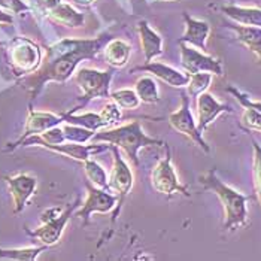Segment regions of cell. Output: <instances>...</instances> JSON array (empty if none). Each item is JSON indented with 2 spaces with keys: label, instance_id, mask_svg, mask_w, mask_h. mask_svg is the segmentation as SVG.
Segmentation results:
<instances>
[{
  "label": "cell",
  "instance_id": "obj_17",
  "mask_svg": "<svg viewBox=\"0 0 261 261\" xmlns=\"http://www.w3.org/2000/svg\"><path fill=\"white\" fill-rule=\"evenodd\" d=\"M184 21H185V30L179 42L188 43L201 51H206V43L211 35V25L206 21L190 17L187 12L184 14Z\"/></svg>",
  "mask_w": 261,
  "mask_h": 261
},
{
  "label": "cell",
  "instance_id": "obj_12",
  "mask_svg": "<svg viewBox=\"0 0 261 261\" xmlns=\"http://www.w3.org/2000/svg\"><path fill=\"white\" fill-rule=\"evenodd\" d=\"M3 179L8 184L9 193L14 200V214L20 215L25 209L29 200L33 197L38 188V179L29 173H17L11 176H5Z\"/></svg>",
  "mask_w": 261,
  "mask_h": 261
},
{
  "label": "cell",
  "instance_id": "obj_1",
  "mask_svg": "<svg viewBox=\"0 0 261 261\" xmlns=\"http://www.w3.org/2000/svg\"><path fill=\"white\" fill-rule=\"evenodd\" d=\"M108 40V35H101L94 39L64 38L49 45L46 57L35 75L22 81L30 93V99H36L48 82L66 84L76 72L81 61L93 60L103 53Z\"/></svg>",
  "mask_w": 261,
  "mask_h": 261
},
{
  "label": "cell",
  "instance_id": "obj_35",
  "mask_svg": "<svg viewBox=\"0 0 261 261\" xmlns=\"http://www.w3.org/2000/svg\"><path fill=\"white\" fill-rule=\"evenodd\" d=\"M12 22H14V17L0 8V25H9Z\"/></svg>",
  "mask_w": 261,
  "mask_h": 261
},
{
  "label": "cell",
  "instance_id": "obj_19",
  "mask_svg": "<svg viewBox=\"0 0 261 261\" xmlns=\"http://www.w3.org/2000/svg\"><path fill=\"white\" fill-rule=\"evenodd\" d=\"M132 56V45L124 39L108 40L103 48V57L112 67H125Z\"/></svg>",
  "mask_w": 261,
  "mask_h": 261
},
{
  "label": "cell",
  "instance_id": "obj_11",
  "mask_svg": "<svg viewBox=\"0 0 261 261\" xmlns=\"http://www.w3.org/2000/svg\"><path fill=\"white\" fill-rule=\"evenodd\" d=\"M181 46V63L187 73H199V72H209L212 75H224L222 63L218 59L206 54L204 51L197 49L188 43L179 42Z\"/></svg>",
  "mask_w": 261,
  "mask_h": 261
},
{
  "label": "cell",
  "instance_id": "obj_15",
  "mask_svg": "<svg viewBox=\"0 0 261 261\" xmlns=\"http://www.w3.org/2000/svg\"><path fill=\"white\" fill-rule=\"evenodd\" d=\"M45 148L82 163V161L91 159L94 154H100V152L111 149V145H108V143H94V142H88V143L64 142V143H59V145H48Z\"/></svg>",
  "mask_w": 261,
  "mask_h": 261
},
{
  "label": "cell",
  "instance_id": "obj_6",
  "mask_svg": "<svg viewBox=\"0 0 261 261\" xmlns=\"http://www.w3.org/2000/svg\"><path fill=\"white\" fill-rule=\"evenodd\" d=\"M111 151H112L114 163H112V169H111V175H109V190L114 191V194H117V197H118L117 207L112 212V225H114L120 217L121 207H122L124 201L132 193L135 176H133V172L128 166V163L121 155L120 148L111 146Z\"/></svg>",
  "mask_w": 261,
  "mask_h": 261
},
{
  "label": "cell",
  "instance_id": "obj_37",
  "mask_svg": "<svg viewBox=\"0 0 261 261\" xmlns=\"http://www.w3.org/2000/svg\"><path fill=\"white\" fill-rule=\"evenodd\" d=\"M157 2H175V0H157Z\"/></svg>",
  "mask_w": 261,
  "mask_h": 261
},
{
  "label": "cell",
  "instance_id": "obj_8",
  "mask_svg": "<svg viewBox=\"0 0 261 261\" xmlns=\"http://www.w3.org/2000/svg\"><path fill=\"white\" fill-rule=\"evenodd\" d=\"M164 148H166V155L155 164V167L151 172V184L154 190L167 197H172L173 194H182L185 197H190L187 187L182 185L175 170L170 148L167 145Z\"/></svg>",
  "mask_w": 261,
  "mask_h": 261
},
{
  "label": "cell",
  "instance_id": "obj_10",
  "mask_svg": "<svg viewBox=\"0 0 261 261\" xmlns=\"http://www.w3.org/2000/svg\"><path fill=\"white\" fill-rule=\"evenodd\" d=\"M169 124L178 132L182 136L188 138L194 145H197L201 151H204L206 154L211 152V148L207 145V142L203 139V135L197 128V121L194 120L191 109H190V96L187 93L182 94V103L178 111L172 112L169 115Z\"/></svg>",
  "mask_w": 261,
  "mask_h": 261
},
{
  "label": "cell",
  "instance_id": "obj_14",
  "mask_svg": "<svg viewBox=\"0 0 261 261\" xmlns=\"http://www.w3.org/2000/svg\"><path fill=\"white\" fill-rule=\"evenodd\" d=\"M66 122V112L60 115L53 114V112H43V111H35L32 105H29V117L25 121V128L24 133L17 142H21L22 139L32 136V135H40L56 125H61Z\"/></svg>",
  "mask_w": 261,
  "mask_h": 261
},
{
  "label": "cell",
  "instance_id": "obj_24",
  "mask_svg": "<svg viewBox=\"0 0 261 261\" xmlns=\"http://www.w3.org/2000/svg\"><path fill=\"white\" fill-rule=\"evenodd\" d=\"M82 164H84V172H85L87 181L91 182L94 187L109 190V176L100 163H97L93 159H88V160L82 161Z\"/></svg>",
  "mask_w": 261,
  "mask_h": 261
},
{
  "label": "cell",
  "instance_id": "obj_31",
  "mask_svg": "<svg viewBox=\"0 0 261 261\" xmlns=\"http://www.w3.org/2000/svg\"><path fill=\"white\" fill-rule=\"evenodd\" d=\"M242 124L252 132L261 133V114L251 108H245V111L242 114Z\"/></svg>",
  "mask_w": 261,
  "mask_h": 261
},
{
  "label": "cell",
  "instance_id": "obj_18",
  "mask_svg": "<svg viewBox=\"0 0 261 261\" xmlns=\"http://www.w3.org/2000/svg\"><path fill=\"white\" fill-rule=\"evenodd\" d=\"M138 33L141 40L142 51L145 56V63H151L154 59L160 57L163 54V38L159 32H155L146 20L139 21Z\"/></svg>",
  "mask_w": 261,
  "mask_h": 261
},
{
  "label": "cell",
  "instance_id": "obj_7",
  "mask_svg": "<svg viewBox=\"0 0 261 261\" xmlns=\"http://www.w3.org/2000/svg\"><path fill=\"white\" fill-rule=\"evenodd\" d=\"M114 78V70H99L91 67H81L75 72V82L82 91L85 106L93 99H111L109 85Z\"/></svg>",
  "mask_w": 261,
  "mask_h": 261
},
{
  "label": "cell",
  "instance_id": "obj_29",
  "mask_svg": "<svg viewBox=\"0 0 261 261\" xmlns=\"http://www.w3.org/2000/svg\"><path fill=\"white\" fill-rule=\"evenodd\" d=\"M252 149H254V188L257 199L261 204V145L255 139H252Z\"/></svg>",
  "mask_w": 261,
  "mask_h": 261
},
{
  "label": "cell",
  "instance_id": "obj_20",
  "mask_svg": "<svg viewBox=\"0 0 261 261\" xmlns=\"http://www.w3.org/2000/svg\"><path fill=\"white\" fill-rule=\"evenodd\" d=\"M46 14L53 21L59 22L61 25H66L69 29H80L85 22L84 14H81L80 11H76L70 3L64 0L60 2L56 8H53L51 11H48Z\"/></svg>",
  "mask_w": 261,
  "mask_h": 261
},
{
  "label": "cell",
  "instance_id": "obj_25",
  "mask_svg": "<svg viewBox=\"0 0 261 261\" xmlns=\"http://www.w3.org/2000/svg\"><path fill=\"white\" fill-rule=\"evenodd\" d=\"M48 248L49 246H46V245L36 246V248H17V249L0 248V260L35 261Z\"/></svg>",
  "mask_w": 261,
  "mask_h": 261
},
{
  "label": "cell",
  "instance_id": "obj_33",
  "mask_svg": "<svg viewBox=\"0 0 261 261\" xmlns=\"http://www.w3.org/2000/svg\"><path fill=\"white\" fill-rule=\"evenodd\" d=\"M0 8H3L8 12L21 15L24 12H30V6L22 0H0Z\"/></svg>",
  "mask_w": 261,
  "mask_h": 261
},
{
  "label": "cell",
  "instance_id": "obj_4",
  "mask_svg": "<svg viewBox=\"0 0 261 261\" xmlns=\"http://www.w3.org/2000/svg\"><path fill=\"white\" fill-rule=\"evenodd\" d=\"M81 206L80 199L73 201L72 204H69L64 211H61L59 207H51L46 209L42 214V225L36 230H29L25 228V233L33 238L38 239L42 245L46 246H54L60 242L63 231L67 225L69 220L75 215L76 209Z\"/></svg>",
  "mask_w": 261,
  "mask_h": 261
},
{
  "label": "cell",
  "instance_id": "obj_23",
  "mask_svg": "<svg viewBox=\"0 0 261 261\" xmlns=\"http://www.w3.org/2000/svg\"><path fill=\"white\" fill-rule=\"evenodd\" d=\"M135 91L139 96L142 103L154 105L161 100L159 84L152 76H141L135 84Z\"/></svg>",
  "mask_w": 261,
  "mask_h": 261
},
{
  "label": "cell",
  "instance_id": "obj_9",
  "mask_svg": "<svg viewBox=\"0 0 261 261\" xmlns=\"http://www.w3.org/2000/svg\"><path fill=\"white\" fill-rule=\"evenodd\" d=\"M87 199L75 212V217L82 220V224H88L93 214H109L117 207L118 197L111 193V190H105L94 187L91 182L87 181Z\"/></svg>",
  "mask_w": 261,
  "mask_h": 261
},
{
  "label": "cell",
  "instance_id": "obj_27",
  "mask_svg": "<svg viewBox=\"0 0 261 261\" xmlns=\"http://www.w3.org/2000/svg\"><path fill=\"white\" fill-rule=\"evenodd\" d=\"M63 132L66 136V142H76V143H88L91 142L93 136L96 135L94 130L85 128L82 125L70 124V122H63Z\"/></svg>",
  "mask_w": 261,
  "mask_h": 261
},
{
  "label": "cell",
  "instance_id": "obj_16",
  "mask_svg": "<svg viewBox=\"0 0 261 261\" xmlns=\"http://www.w3.org/2000/svg\"><path fill=\"white\" fill-rule=\"evenodd\" d=\"M133 70L135 72L136 70L148 72L152 76L159 78L164 84H167V85H170L173 88H185L188 85V81H190V73L181 72V70H178V69H175L172 66H167V64H164L161 61H151V63H146L145 66L135 67Z\"/></svg>",
  "mask_w": 261,
  "mask_h": 261
},
{
  "label": "cell",
  "instance_id": "obj_26",
  "mask_svg": "<svg viewBox=\"0 0 261 261\" xmlns=\"http://www.w3.org/2000/svg\"><path fill=\"white\" fill-rule=\"evenodd\" d=\"M214 75L209 72H199V73H191L187 88V94L193 99H197L201 93H204L209 85L212 84Z\"/></svg>",
  "mask_w": 261,
  "mask_h": 261
},
{
  "label": "cell",
  "instance_id": "obj_21",
  "mask_svg": "<svg viewBox=\"0 0 261 261\" xmlns=\"http://www.w3.org/2000/svg\"><path fill=\"white\" fill-rule=\"evenodd\" d=\"M221 11L236 24L261 27V8L252 6H238V5H225Z\"/></svg>",
  "mask_w": 261,
  "mask_h": 261
},
{
  "label": "cell",
  "instance_id": "obj_22",
  "mask_svg": "<svg viewBox=\"0 0 261 261\" xmlns=\"http://www.w3.org/2000/svg\"><path fill=\"white\" fill-rule=\"evenodd\" d=\"M230 29L236 33V38L243 46L255 54L257 61L261 66V27L231 24Z\"/></svg>",
  "mask_w": 261,
  "mask_h": 261
},
{
  "label": "cell",
  "instance_id": "obj_32",
  "mask_svg": "<svg viewBox=\"0 0 261 261\" xmlns=\"http://www.w3.org/2000/svg\"><path fill=\"white\" fill-rule=\"evenodd\" d=\"M227 91L241 103V106H243V108H251V109H254V111H257V112L261 114V101L249 99L245 93H242L241 90H238L234 87H227Z\"/></svg>",
  "mask_w": 261,
  "mask_h": 261
},
{
  "label": "cell",
  "instance_id": "obj_5",
  "mask_svg": "<svg viewBox=\"0 0 261 261\" xmlns=\"http://www.w3.org/2000/svg\"><path fill=\"white\" fill-rule=\"evenodd\" d=\"M6 60L17 76L35 73L42 64V49L29 38L17 36L6 46Z\"/></svg>",
  "mask_w": 261,
  "mask_h": 261
},
{
  "label": "cell",
  "instance_id": "obj_28",
  "mask_svg": "<svg viewBox=\"0 0 261 261\" xmlns=\"http://www.w3.org/2000/svg\"><path fill=\"white\" fill-rule=\"evenodd\" d=\"M109 100L117 103L121 109H127V111L138 109L139 105L142 103L141 99H139V96L136 94V91H135V90H130V88H122V90L112 91Z\"/></svg>",
  "mask_w": 261,
  "mask_h": 261
},
{
  "label": "cell",
  "instance_id": "obj_30",
  "mask_svg": "<svg viewBox=\"0 0 261 261\" xmlns=\"http://www.w3.org/2000/svg\"><path fill=\"white\" fill-rule=\"evenodd\" d=\"M100 117L106 127H114V125L122 118V115H121V108L112 100L108 101V103L103 106V109H101Z\"/></svg>",
  "mask_w": 261,
  "mask_h": 261
},
{
  "label": "cell",
  "instance_id": "obj_3",
  "mask_svg": "<svg viewBox=\"0 0 261 261\" xmlns=\"http://www.w3.org/2000/svg\"><path fill=\"white\" fill-rule=\"evenodd\" d=\"M200 184L206 188L214 191L221 201L224 209V222L222 228L227 231H233L236 228L245 227L248 224V197L234 188L228 187L227 184L217 176V170L211 169L204 176L200 178Z\"/></svg>",
  "mask_w": 261,
  "mask_h": 261
},
{
  "label": "cell",
  "instance_id": "obj_2",
  "mask_svg": "<svg viewBox=\"0 0 261 261\" xmlns=\"http://www.w3.org/2000/svg\"><path fill=\"white\" fill-rule=\"evenodd\" d=\"M91 142L94 143H108L117 146L125 152V155L135 166H139V151L146 146H164L166 142L157 138H151L142 128L139 120L132 121L128 124L106 127L96 132Z\"/></svg>",
  "mask_w": 261,
  "mask_h": 261
},
{
  "label": "cell",
  "instance_id": "obj_13",
  "mask_svg": "<svg viewBox=\"0 0 261 261\" xmlns=\"http://www.w3.org/2000/svg\"><path fill=\"white\" fill-rule=\"evenodd\" d=\"M196 109H197V128L201 135L220 115L233 112V109L228 105L218 101L207 91L201 93L196 99Z\"/></svg>",
  "mask_w": 261,
  "mask_h": 261
},
{
  "label": "cell",
  "instance_id": "obj_36",
  "mask_svg": "<svg viewBox=\"0 0 261 261\" xmlns=\"http://www.w3.org/2000/svg\"><path fill=\"white\" fill-rule=\"evenodd\" d=\"M75 6H80V8H90L94 5L96 0H70Z\"/></svg>",
  "mask_w": 261,
  "mask_h": 261
},
{
  "label": "cell",
  "instance_id": "obj_34",
  "mask_svg": "<svg viewBox=\"0 0 261 261\" xmlns=\"http://www.w3.org/2000/svg\"><path fill=\"white\" fill-rule=\"evenodd\" d=\"M60 2H63V0H39V5L45 12H48L53 8H56Z\"/></svg>",
  "mask_w": 261,
  "mask_h": 261
}]
</instances>
